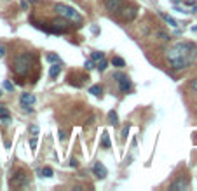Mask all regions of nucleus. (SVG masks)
<instances>
[{
    "instance_id": "obj_33",
    "label": "nucleus",
    "mask_w": 197,
    "mask_h": 191,
    "mask_svg": "<svg viewBox=\"0 0 197 191\" xmlns=\"http://www.w3.org/2000/svg\"><path fill=\"white\" fill-rule=\"evenodd\" d=\"M171 2H173V4H175V5H178V4H182L183 0H171Z\"/></svg>"
},
{
    "instance_id": "obj_23",
    "label": "nucleus",
    "mask_w": 197,
    "mask_h": 191,
    "mask_svg": "<svg viewBox=\"0 0 197 191\" xmlns=\"http://www.w3.org/2000/svg\"><path fill=\"white\" fill-rule=\"evenodd\" d=\"M157 37H161V40H169V35L162 30H157Z\"/></svg>"
},
{
    "instance_id": "obj_31",
    "label": "nucleus",
    "mask_w": 197,
    "mask_h": 191,
    "mask_svg": "<svg viewBox=\"0 0 197 191\" xmlns=\"http://www.w3.org/2000/svg\"><path fill=\"white\" fill-rule=\"evenodd\" d=\"M4 54H5V47L0 45V57H4Z\"/></svg>"
},
{
    "instance_id": "obj_29",
    "label": "nucleus",
    "mask_w": 197,
    "mask_h": 191,
    "mask_svg": "<svg viewBox=\"0 0 197 191\" xmlns=\"http://www.w3.org/2000/svg\"><path fill=\"white\" fill-rule=\"evenodd\" d=\"M192 89H194V91H197V78H194V80H192Z\"/></svg>"
},
{
    "instance_id": "obj_18",
    "label": "nucleus",
    "mask_w": 197,
    "mask_h": 191,
    "mask_svg": "<svg viewBox=\"0 0 197 191\" xmlns=\"http://www.w3.org/2000/svg\"><path fill=\"white\" fill-rule=\"evenodd\" d=\"M101 92H103L101 85H92L91 89H89V94H92V96H101Z\"/></svg>"
},
{
    "instance_id": "obj_15",
    "label": "nucleus",
    "mask_w": 197,
    "mask_h": 191,
    "mask_svg": "<svg viewBox=\"0 0 197 191\" xmlns=\"http://www.w3.org/2000/svg\"><path fill=\"white\" fill-rule=\"evenodd\" d=\"M112 64L115 66V68H124V66H126V61H124L122 57L115 56V57H112Z\"/></svg>"
},
{
    "instance_id": "obj_10",
    "label": "nucleus",
    "mask_w": 197,
    "mask_h": 191,
    "mask_svg": "<svg viewBox=\"0 0 197 191\" xmlns=\"http://www.w3.org/2000/svg\"><path fill=\"white\" fill-rule=\"evenodd\" d=\"M122 5H124V0H105L106 11H108V12H113V14H117Z\"/></svg>"
},
{
    "instance_id": "obj_5",
    "label": "nucleus",
    "mask_w": 197,
    "mask_h": 191,
    "mask_svg": "<svg viewBox=\"0 0 197 191\" xmlns=\"http://www.w3.org/2000/svg\"><path fill=\"white\" fill-rule=\"evenodd\" d=\"M113 77L117 78V84H119V91L122 94H127V92L131 91V80L127 75H122V73H115Z\"/></svg>"
},
{
    "instance_id": "obj_11",
    "label": "nucleus",
    "mask_w": 197,
    "mask_h": 191,
    "mask_svg": "<svg viewBox=\"0 0 197 191\" xmlns=\"http://www.w3.org/2000/svg\"><path fill=\"white\" fill-rule=\"evenodd\" d=\"M189 188V183H187V179H176L175 183L169 186V189L171 191H183V189H187Z\"/></svg>"
},
{
    "instance_id": "obj_28",
    "label": "nucleus",
    "mask_w": 197,
    "mask_h": 191,
    "mask_svg": "<svg viewBox=\"0 0 197 191\" xmlns=\"http://www.w3.org/2000/svg\"><path fill=\"white\" fill-rule=\"evenodd\" d=\"M4 87H5L7 91H12V89H14V87H12V84H11V82H5V84H4Z\"/></svg>"
},
{
    "instance_id": "obj_17",
    "label": "nucleus",
    "mask_w": 197,
    "mask_h": 191,
    "mask_svg": "<svg viewBox=\"0 0 197 191\" xmlns=\"http://www.w3.org/2000/svg\"><path fill=\"white\" fill-rule=\"evenodd\" d=\"M108 122H110L112 125H117V123H119V115L115 113V111H110V113H108Z\"/></svg>"
},
{
    "instance_id": "obj_27",
    "label": "nucleus",
    "mask_w": 197,
    "mask_h": 191,
    "mask_svg": "<svg viewBox=\"0 0 197 191\" xmlns=\"http://www.w3.org/2000/svg\"><path fill=\"white\" fill-rule=\"evenodd\" d=\"M127 132H129V125H126L122 129V137H127Z\"/></svg>"
},
{
    "instance_id": "obj_14",
    "label": "nucleus",
    "mask_w": 197,
    "mask_h": 191,
    "mask_svg": "<svg viewBox=\"0 0 197 191\" xmlns=\"http://www.w3.org/2000/svg\"><path fill=\"white\" fill-rule=\"evenodd\" d=\"M59 71H61V66H59L58 63H52V66H51V70H49V77L56 78L58 75H59Z\"/></svg>"
},
{
    "instance_id": "obj_25",
    "label": "nucleus",
    "mask_w": 197,
    "mask_h": 191,
    "mask_svg": "<svg viewBox=\"0 0 197 191\" xmlns=\"http://www.w3.org/2000/svg\"><path fill=\"white\" fill-rule=\"evenodd\" d=\"M30 132H32L33 135H37L38 134V127H37V125H32V127H30Z\"/></svg>"
},
{
    "instance_id": "obj_12",
    "label": "nucleus",
    "mask_w": 197,
    "mask_h": 191,
    "mask_svg": "<svg viewBox=\"0 0 197 191\" xmlns=\"http://www.w3.org/2000/svg\"><path fill=\"white\" fill-rule=\"evenodd\" d=\"M159 16H161L162 19H164V21L168 23L169 26H173V28H176V26H178V21H176L175 18H171L169 14H166V12H162V11H159Z\"/></svg>"
},
{
    "instance_id": "obj_24",
    "label": "nucleus",
    "mask_w": 197,
    "mask_h": 191,
    "mask_svg": "<svg viewBox=\"0 0 197 191\" xmlns=\"http://www.w3.org/2000/svg\"><path fill=\"white\" fill-rule=\"evenodd\" d=\"M94 68V61L89 59V61H85V70H92Z\"/></svg>"
},
{
    "instance_id": "obj_21",
    "label": "nucleus",
    "mask_w": 197,
    "mask_h": 191,
    "mask_svg": "<svg viewBox=\"0 0 197 191\" xmlns=\"http://www.w3.org/2000/svg\"><path fill=\"white\" fill-rule=\"evenodd\" d=\"M91 59L92 61H101V59H105V54H103V52H92Z\"/></svg>"
},
{
    "instance_id": "obj_16",
    "label": "nucleus",
    "mask_w": 197,
    "mask_h": 191,
    "mask_svg": "<svg viewBox=\"0 0 197 191\" xmlns=\"http://www.w3.org/2000/svg\"><path fill=\"white\" fill-rule=\"evenodd\" d=\"M101 146L103 148H110V135H108V132H103V135H101Z\"/></svg>"
},
{
    "instance_id": "obj_7",
    "label": "nucleus",
    "mask_w": 197,
    "mask_h": 191,
    "mask_svg": "<svg viewBox=\"0 0 197 191\" xmlns=\"http://www.w3.org/2000/svg\"><path fill=\"white\" fill-rule=\"evenodd\" d=\"M26 184H28V177L25 174V170H16L14 176H12V186L23 188V186H26Z\"/></svg>"
},
{
    "instance_id": "obj_34",
    "label": "nucleus",
    "mask_w": 197,
    "mask_h": 191,
    "mask_svg": "<svg viewBox=\"0 0 197 191\" xmlns=\"http://www.w3.org/2000/svg\"><path fill=\"white\" fill-rule=\"evenodd\" d=\"M194 12H197V5H195V7H194Z\"/></svg>"
},
{
    "instance_id": "obj_6",
    "label": "nucleus",
    "mask_w": 197,
    "mask_h": 191,
    "mask_svg": "<svg viewBox=\"0 0 197 191\" xmlns=\"http://www.w3.org/2000/svg\"><path fill=\"white\" fill-rule=\"evenodd\" d=\"M21 108L26 111V113H33V108H30L33 103H35V96L33 94H28V92H25V94H21Z\"/></svg>"
},
{
    "instance_id": "obj_19",
    "label": "nucleus",
    "mask_w": 197,
    "mask_h": 191,
    "mask_svg": "<svg viewBox=\"0 0 197 191\" xmlns=\"http://www.w3.org/2000/svg\"><path fill=\"white\" fill-rule=\"evenodd\" d=\"M49 63H61V59H59V56H56V54H47V57H45Z\"/></svg>"
},
{
    "instance_id": "obj_26",
    "label": "nucleus",
    "mask_w": 197,
    "mask_h": 191,
    "mask_svg": "<svg viewBox=\"0 0 197 191\" xmlns=\"http://www.w3.org/2000/svg\"><path fill=\"white\" fill-rule=\"evenodd\" d=\"M30 148H32V149H35V148H37V137H33V139L30 141Z\"/></svg>"
},
{
    "instance_id": "obj_2",
    "label": "nucleus",
    "mask_w": 197,
    "mask_h": 191,
    "mask_svg": "<svg viewBox=\"0 0 197 191\" xmlns=\"http://www.w3.org/2000/svg\"><path fill=\"white\" fill-rule=\"evenodd\" d=\"M30 68H32V56L28 52H23V54H18L12 61V70H14L16 75L19 77H26L30 73Z\"/></svg>"
},
{
    "instance_id": "obj_35",
    "label": "nucleus",
    "mask_w": 197,
    "mask_h": 191,
    "mask_svg": "<svg viewBox=\"0 0 197 191\" xmlns=\"http://www.w3.org/2000/svg\"><path fill=\"white\" fill-rule=\"evenodd\" d=\"M0 96H2V91H0Z\"/></svg>"
},
{
    "instance_id": "obj_20",
    "label": "nucleus",
    "mask_w": 197,
    "mask_h": 191,
    "mask_svg": "<svg viewBox=\"0 0 197 191\" xmlns=\"http://www.w3.org/2000/svg\"><path fill=\"white\" fill-rule=\"evenodd\" d=\"M40 174H42L44 177H52V174H54V172H52V169H51V167H44V169L40 170Z\"/></svg>"
},
{
    "instance_id": "obj_4",
    "label": "nucleus",
    "mask_w": 197,
    "mask_h": 191,
    "mask_svg": "<svg viewBox=\"0 0 197 191\" xmlns=\"http://www.w3.org/2000/svg\"><path fill=\"white\" fill-rule=\"evenodd\" d=\"M136 12H138V11H136L134 5H126V4H124V5L119 9L117 16H119L122 21H133L134 18H136Z\"/></svg>"
},
{
    "instance_id": "obj_13",
    "label": "nucleus",
    "mask_w": 197,
    "mask_h": 191,
    "mask_svg": "<svg viewBox=\"0 0 197 191\" xmlns=\"http://www.w3.org/2000/svg\"><path fill=\"white\" fill-rule=\"evenodd\" d=\"M0 120L4 122V123H9L11 122V113H9V110L5 106H0Z\"/></svg>"
},
{
    "instance_id": "obj_3",
    "label": "nucleus",
    "mask_w": 197,
    "mask_h": 191,
    "mask_svg": "<svg viewBox=\"0 0 197 191\" xmlns=\"http://www.w3.org/2000/svg\"><path fill=\"white\" fill-rule=\"evenodd\" d=\"M54 11L58 12L59 18H65L72 23H82V16L78 14L72 5H66V4H56L54 5Z\"/></svg>"
},
{
    "instance_id": "obj_22",
    "label": "nucleus",
    "mask_w": 197,
    "mask_h": 191,
    "mask_svg": "<svg viewBox=\"0 0 197 191\" xmlns=\"http://www.w3.org/2000/svg\"><path fill=\"white\" fill-rule=\"evenodd\" d=\"M106 66H108V63H106V59H101V61H98V70L99 71H105Z\"/></svg>"
},
{
    "instance_id": "obj_32",
    "label": "nucleus",
    "mask_w": 197,
    "mask_h": 191,
    "mask_svg": "<svg viewBox=\"0 0 197 191\" xmlns=\"http://www.w3.org/2000/svg\"><path fill=\"white\" fill-rule=\"evenodd\" d=\"M59 139H61V141H65V139H66V134H65L63 130H61V132H59Z\"/></svg>"
},
{
    "instance_id": "obj_1",
    "label": "nucleus",
    "mask_w": 197,
    "mask_h": 191,
    "mask_svg": "<svg viewBox=\"0 0 197 191\" xmlns=\"http://www.w3.org/2000/svg\"><path fill=\"white\" fill-rule=\"evenodd\" d=\"M166 59L173 70H185L197 59V45L194 42H176L166 50Z\"/></svg>"
},
{
    "instance_id": "obj_9",
    "label": "nucleus",
    "mask_w": 197,
    "mask_h": 191,
    "mask_svg": "<svg viewBox=\"0 0 197 191\" xmlns=\"http://www.w3.org/2000/svg\"><path fill=\"white\" fill-rule=\"evenodd\" d=\"M92 174L98 177V179H105V177L108 176V170H106V167L98 160V162H94V165H92Z\"/></svg>"
},
{
    "instance_id": "obj_30",
    "label": "nucleus",
    "mask_w": 197,
    "mask_h": 191,
    "mask_svg": "<svg viewBox=\"0 0 197 191\" xmlns=\"http://www.w3.org/2000/svg\"><path fill=\"white\" fill-rule=\"evenodd\" d=\"M70 165H72V167H77L78 163H77V160H75V158H70Z\"/></svg>"
},
{
    "instance_id": "obj_8",
    "label": "nucleus",
    "mask_w": 197,
    "mask_h": 191,
    "mask_svg": "<svg viewBox=\"0 0 197 191\" xmlns=\"http://www.w3.org/2000/svg\"><path fill=\"white\" fill-rule=\"evenodd\" d=\"M51 26H52V31H56V33H65V31L70 30L68 19H65V18H61V19H54Z\"/></svg>"
}]
</instances>
